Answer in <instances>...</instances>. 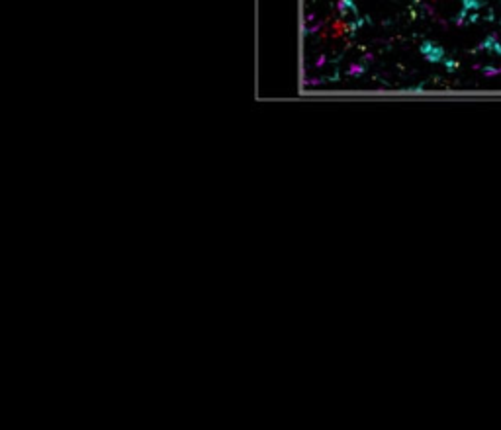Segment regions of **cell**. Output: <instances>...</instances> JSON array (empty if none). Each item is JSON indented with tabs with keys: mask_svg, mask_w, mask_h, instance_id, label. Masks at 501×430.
Instances as JSON below:
<instances>
[{
	"mask_svg": "<svg viewBox=\"0 0 501 430\" xmlns=\"http://www.w3.org/2000/svg\"><path fill=\"white\" fill-rule=\"evenodd\" d=\"M476 51H482V53H487V55H493V57H499L501 59V39L499 36H485L476 47H474V53Z\"/></svg>",
	"mask_w": 501,
	"mask_h": 430,
	"instance_id": "1",
	"label": "cell"
},
{
	"mask_svg": "<svg viewBox=\"0 0 501 430\" xmlns=\"http://www.w3.org/2000/svg\"><path fill=\"white\" fill-rule=\"evenodd\" d=\"M421 53L429 63H443L446 59V53L441 45L433 43V41H423L421 43Z\"/></svg>",
	"mask_w": 501,
	"mask_h": 430,
	"instance_id": "2",
	"label": "cell"
},
{
	"mask_svg": "<svg viewBox=\"0 0 501 430\" xmlns=\"http://www.w3.org/2000/svg\"><path fill=\"white\" fill-rule=\"evenodd\" d=\"M462 8H466L470 12H480L482 8H487V2H483V0H464Z\"/></svg>",
	"mask_w": 501,
	"mask_h": 430,
	"instance_id": "3",
	"label": "cell"
},
{
	"mask_svg": "<svg viewBox=\"0 0 501 430\" xmlns=\"http://www.w3.org/2000/svg\"><path fill=\"white\" fill-rule=\"evenodd\" d=\"M347 73H348L350 76H360V75L364 73V67H362L360 63H350L348 69H347Z\"/></svg>",
	"mask_w": 501,
	"mask_h": 430,
	"instance_id": "4",
	"label": "cell"
},
{
	"mask_svg": "<svg viewBox=\"0 0 501 430\" xmlns=\"http://www.w3.org/2000/svg\"><path fill=\"white\" fill-rule=\"evenodd\" d=\"M443 65H444L446 73H456V69H458V61L452 59V57H446V59L443 61Z\"/></svg>",
	"mask_w": 501,
	"mask_h": 430,
	"instance_id": "5",
	"label": "cell"
},
{
	"mask_svg": "<svg viewBox=\"0 0 501 430\" xmlns=\"http://www.w3.org/2000/svg\"><path fill=\"white\" fill-rule=\"evenodd\" d=\"M483 20L487 22V24H493V22H497L499 18H497V12H495V8H485V14H483Z\"/></svg>",
	"mask_w": 501,
	"mask_h": 430,
	"instance_id": "6",
	"label": "cell"
},
{
	"mask_svg": "<svg viewBox=\"0 0 501 430\" xmlns=\"http://www.w3.org/2000/svg\"><path fill=\"white\" fill-rule=\"evenodd\" d=\"M480 71L483 73V76H493V75H499V69H497V67H491V65H483Z\"/></svg>",
	"mask_w": 501,
	"mask_h": 430,
	"instance_id": "7",
	"label": "cell"
},
{
	"mask_svg": "<svg viewBox=\"0 0 501 430\" xmlns=\"http://www.w3.org/2000/svg\"><path fill=\"white\" fill-rule=\"evenodd\" d=\"M325 26H323V22H317V24H313V26H309L308 28V34H317L319 30H323Z\"/></svg>",
	"mask_w": 501,
	"mask_h": 430,
	"instance_id": "8",
	"label": "cell"
},
{
	"mask_svg": "<svg viewBox=\"0 0 501 430\" xmlns=\"http://www.w3.org/2000/svg\"><path fill=\"white\" fill-rule=\"evenodd\" d=\"M480 20H482L480 12H472V14H470V18H468V26H472V24H476V22H480Z\"/></svg>",
	"mask_w": 501,
	"mask_h": 430,
	"instance_id": "9",
	"label": "cell"
},
{
	"mask_svg": "<svg viewBox=\"0 0 501 430\" xmlns=\"http://www.w3.org/2000/svg\"><path fill=\"white\" fill-rule=\"evenodd\" d=\"M325 63H327V55H319V59L315 61V69H321Z\"/></svg>",
	"mask_w": 501,
	"mask_h": 430,
	"instance_id": "10",
	"label": "cell"
},
{
	"mask_svg": "<svg viewBox=\"0 0 501 430\" xmlns=\"http://www.w3.org/2000/svg\"><path fill=\"white\" fill-rule=\"evenodd\" d=\"M364 61H366V63L374 61V55H372V53H366V55H364Z\"/></svg>",
	"mask_w": 501,
	"mask_h": 430,
	"instance_id": "11",
	"label": "cell"
},
{
	"mask_svg": "<svg viewBox=\"0 0 501 430\" xmlns=\"http://www.w3.org/2000/svg\"><path fill=\"white\" fill-rule=\"evenodd\" d=\"M306 20H308V22H311V20H315V12H309V14H308V16H306Z\"/></svg>",
	"mask_w": 501,
	"mask_h": 430,
	"instance_id": "12",
	"label": "cell"
},
{
	"mask_svg": "<svg viewBox=\"0 0 501 430\" xmlns=\"http://www.w3.org/2000/svg\"><path fill=\"white\" fill-rule=\"evenodd\" d=\"M497 24H499V30H501V18H499V20H497Z\"/></svg>",
	"mask_w": 501,
	"mask_h": 430,
	"instance_id": "13",
	"label": "cell"
},
{
	"mask_svg": "<svg viewBox=\"0 0 501 430\" xmlns=\"http://www.w3.org/2000/svg\"><path fill=\"white\" fill-rule=\"evenodd\" d=\"M499 6H501V2H499Z\"/></svg>",
	"mask_w": 501,
	"mask_h": 430,
	"instance_id": "14",
	"label": "cell"
}]
</instances>
